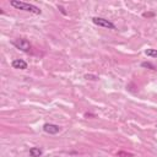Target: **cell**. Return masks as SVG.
I'll return each mask as SVG.
<instances>
[{
    "label": "cell",
    "instance_id": "52a82bcc",
    "mask_svg": "<svg viewBox=\"0 0 157 157\" xmlns=\"http://www.w3.org/2000/svg\"><path fill=\"white\" fill-rule=\"evenodd\" d=\"M145 54L147 57H151V58H157V49H152V48L146 49L145 50Z\"/></svg>",
    "mask_w": 157,
    "mask_h": 157
},
{
    "label": "cell",
    "instance_id": "8992f818",
    "mask_svg": "<svg viewBox=\"0 0 157 157\" xmlns=\"http://www.w3.org/2000/svg\"><path fill=\"white\" fill-rule=\"evenodd\" d=\"M42 155V149H39V147H32L30 150V156L31 157H39Z\"/></svg>",
    "mask_w": 157,
    "mask_h": 157
},
{
    "label": "cell",
    "instance_id": "9c48e42d",
    "mask_svg": "<svg viewBox=\"0 0 157 157\" xmlns=\"http://www.w3.org/2000/svg\"><path fill=\"white\" fill-rule=\"evenodd\" d=\"M141 67H142V68H149V69H151V70H156V68L153 67L151 63H142Z\"/></svg>",
    "mask_w": 157,
    "mask_h": 157
},
{
    "label": "cell",
    "instance_id": "5b68a950",
    "mask_svg": "<svg viewBox=\"0 0 157 157\" xmlns=\"http://www.w3.org/2000/svg\"><path fill=\"white\" fill-rule=\"evenodd\" d=\"M11 65H12V68H14V69H21V70L27 69V63H26L25 60H22V59H15V60H12Z\"/></svg>",
    "mask_w": 157,
    "mask_h": 157
},
{
    "label": "cell",
    "instance_id": "ba28073f",
    "mask_svg": "<svg viewBox=\"0 0 157 157\" xmlns=\"http://www.w3.org/2000/svg\"><path fill=\"white\" fill-rule=\"evenodd\" d=\"M117 156H118V157H134L133 153H129V152H125V151H119V152H117Z\"/></svg>",
    "mask_w": 157,
    "mask_h": 157
},
{
    "label": "cell",
    "instance_id": "8fae6325",
    "mask_svg": "<svg viewBox=\"0 0 157 157\" xmlns=\"http://www.w3.org/2000/svg\"><path fill=\"white\" fill-rule=\"evenodd\" d=\"M151 16H153V14H146V12L144 14V17H151Z\"/></svg>",
    "mask_w": 157,
    "mask_h": 157
},
{
    "label": "cell",
    "instance_id": "277c9868",
    "mask_svg": "<svg viewBox=\"0 0 157 157\" xmlns=\"http://www.w3.org/2000/svg\"><path fill=\"white\" fill-rule=\"evenodd\" d=\"M43 130L47 133V134H50V135H55L60 132V128L59 125H55V124H50V123H47L43 125Z\"/></svg>",
    "mask_w": 157,
    "mask_h": 157
},
{
    "label": "cell",
    "instance_id": "30bf717a",
    "mask_svg": "<svg viewBox=\"0 0 157 157\" xmlns=\"http://www.w3.org/2000/svg\"><path fill=\"white\" fill-rule=\"evenodd\" d=\"M85 77L87 78V80H88V78H90V80H97V78H98L97 76H92V75H86Z\"/></svg>",
    "mask_w": 157,
    "mask_h": 157
},
{
    "label": "cell",
    "instance_id": "7a4b0ae2",
    "mask_svg": "<svg viewBox=\"0 0 157 157\" xmlns=\"http://www.w3.org/2000/svg\"><path fill=\"white\" fill-rule=\"evenodd\" d=\"M92 22L97 26H101V27H104V28H108V30H115V25L112 23L111 21L106 20V19H102V17H93L92 19Z\"/></svg>",
    "mask_w": 157,
    "mask_h": 157
},
{
    "label": "cell",
    "instance_id": "3957f363",
    "mask_svg": "<svg viewBox=\"0 0 157 157\" xmlns=\"http://www.w3.org/2000/svg\"><path fill=\"white\" fill-rule=\"evenodd\" d=\"M12 44H14L17 49H21L22 52H30L31 49V43L27 41V39H16V41L12 42Z\"/></svg>",
    "mask_w": 157,
    "mask_h": 157
},
{
    "label": "cell",
    "instance_id": "6da1fadb",
    "mask_svg": "<svg viewBox=\"0 0 157 157\" xmlns=\"http://www.w3.org/2000/svg\"><path fill=\"white\" fill-rule=\"evenodd\" d=\"M10 5L14 6L17 10H23V11H27L31 12V14H36V15H41V9L37 7L36 5L28 4V3H25V1H20V0H11Z\"/></svg>",
    "mask_w": 157,
    "mask_h": 157
}]
</instances>
